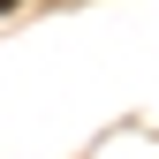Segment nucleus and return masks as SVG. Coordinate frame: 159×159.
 <instances>
[{
	"mask_svg": "<svg viewBox=\"0 0 159 159\" xmlns=\"http://www.w3.org/2000/svg\"><path fill=\"white\" fill-rule=\"evenodd\" d=\"M8 8H23V0H0V15H8Z\"/></svg>",
	"mask_w": 159,
	"mask_h": 159,
	"instance_id": "obj_1",
	"label": "nucleus"
}]
</instances>
